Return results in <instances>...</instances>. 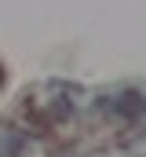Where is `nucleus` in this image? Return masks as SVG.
<instances>
[{
  "mask_svg": "<svg viewBox=\"0 0 146 157\" xmlns=\"http://www.w3.org/2000/svg\"><path fill=\"white\" fill-rule=\"evenodd\" d=\"M110 110L121 113V117H135V113H143V110H146V99H143V95H135V91H124V95H117V99L110 102Z\"/></svg>",
  "mask_w": 146,
  "mask_h": 157,
  "instance_id": "1",
  "label": "nucleus"
}]
</instances>
